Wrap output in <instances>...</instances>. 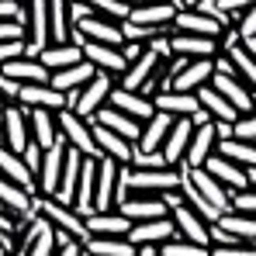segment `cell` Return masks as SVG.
I'll use <instances>...</instances> for the list:
<instances>
[{"label": "cell", "mask_w": 256, "mask_h": 256, "mask_svg": "<svg viewBox=\"0 0 256 256\" xmlns=\"http://www.w3.org/2000/svg\"><path fill=\"white\" fill-rule=\"evenodd\" d=\"M160 256H212V250L176 236V239H170V242H163V246H160Z\"/></svg>", "instance_id": "ab89813d"}, {"label": "cell", "mask_w": 256, "mask_h": 256, "mask_svg": "<svg viewBox=\"0 0 256 256\" xmlns=\"http://www.w3.org/2000/svg\"><path fill=\"white\" fill-rule=\"evenodd\" d=\"M4 104H7V97H0V111H4Z\"/></svg>", "instance_id": "91938a15"}, {"label": "cell", "mask_w": 256, "mask_h": 256, "mask_svg": "<svg viewBox=\"0 0 256 256\" xmlns=\"http://www.w3.org/2000/svg\"><path fill=\"white\" fill-rule=\"evenodd\" d=\"M212 256H256L253 242H236V246H212Z\"/></svg>", "instance_id": "7dc6e473"}, {"label": "cell", "mask_w": 256, "mask_h": 256, "mask_svg": "<svg viewBox=\"0 0 256 256\" xmlns=\"http://www.w3.org/2000/svg\"><path fill=\"white\" fill-rule=\"evenodd\" d=\"M70 42H76L84 48V59H90L97 70H104V73H114V76H122L128 70V59L122 56V48L118 45H104V42H90L80 28H73V35H70Z\"/></svg>", "instance_id": "7a4b0ae2"}, {"label": "cell", "mask_w": 256, "mask_h": 256, "mask_svg": "<svg viewBox=\"0 0 256 256\" xmlns=\"http://www.w3.org/2000/svg\"><path fill=\"white\" fill-rule=\"evenodd\" d=\"M198 7H201V10H208V14H214V7H218V0H201Z\"/></svg>", "instance_id": "9f6ffc18"}, {"label": "cell", "mask_w": 256, "mask_h": 256, "mask_svg": "<svg viewBox=\"0 0 256 256\" xmlns=\"http://www.w3.org/2000/svg\"><path fill=\"white\" fill-rule=\"evenodd\" d=\"M176 10H180V0H146V4L132 7L128 21H135V24H149V28H173Z\"/></svg>", "instance_id": "4fadbf2b"}, {"label": "cell", "mask_w": 256, "mask_h": 256, "mask_svg": "<svg viewBox=\"0 0 256 256\" xmlns=\"http://www.w3.org/2000/svg\"><path fill=\"white\" fill-rule=\"evenodd\" d=\"M56 256H84V242L80 239H73V242H66V246H59Z\"/></svg>", "instance_id": "f5cc1de1"}, {"label": "cell", "mask_w": 256, "mask_h": 256, "mask_svg": "<svg viewBox=\"0 0 256 256\" xmlns=\"http://www.w3.org/2000/svg\"><path fill=\"white\" fill-rule=\"evenodd\" d=\"M10 38H24V24L14 18H4L0 21V42H10Z\"/></svg>", "instance_id": "c3c4849f"}, {"label": "cell", "mask_w": 256, "mask_h": 256, "mask_svg": "<svg viewBox=\"0 0 256 256\" xmlns=\"http://www.w3.org/2000/svg\"><path fill=\"white\" fill-rule=\"evenodd\" d=\"M56 125H59V135L84 156H100L97 152V142H94V132H90V118H80L73 108H62L56 111Z\"/></svg>", "instance_id": "3957f363"}, {"label": "cell", "mask_w": 256, "mask_h": 256, "mask_svg": "<svg viewBox=\"0 0 256 256\" xmlns=\"http://www.w3.org/2000/svg\"><path fill=\"white\" fill-rule=\"evenodd\" d=\"M21 14H24V0H0V21L4 18L21 21Z\"/></svg>", "instance_id": "f907efd6"}, {"label": "cell", "mask_w": 256, "mask_h": 256, "mask_svg": "<svg viewBox=\"0 0 256 256\" xmlns=\"http://www.w3.org/2000/svg\"><path fill=\"white\" fill-rule=\"evenodd\" d=\"M94 194H97V156H84L80 163V184H76V198H73V208L84 214L94 212Z\"/></svg>", "instance_id": "4316f807"}, {"label": "cell", "mask_w": 256, "mask_h": 256, "mask_svg": "<svg viewBox=\"0 0 256 256\" xmlns=\"http://www.w3.org/2000/svg\"><path fill=\"white\" fill-rule=\"evenodd\" d=\"M18 56H24V38L0 42V66H4V62H10V59H18Z\"/></svg>", "instance_id": "681fc988"}, {"label": "cell", "mask_w": 256, "mask_h": 256, "mask_svg": "<svg viewBox=\"0 0 256 256\" xmlns=\"http://www.w3.org/2000/svg\"><path fill=\"white\" fill-rule=\"evenodd\" d=\"M0 176H7V180L21 184L28 194H38V184H35L32 170L24 166V156H21V152H14V149H10V146H4V142H0Z\"/></svg>", "instance_id": "d4e9b609"}, {"label": "cell", "mask_w": 256, "mask_h": 256, "mask_svg": "<svg viewBox=\"0 0 256 256\" xmlns=\"http://www.w3.org/2000/svg\"><path fill=\"white\" fill-rule=\"evenodd\" d=\"M152 104H156V111H166L173 118H194L201 111L198 94H180V90H160V94H152Z\"/></svg>", "instance_id": "cb8c5ba5"}, {"label": "cell", "mask_w": 256, "mask_h": 256, "mask_svg": "<svg viewBox=\"0 0 256 256\" xmlns=\"http://www.w3.org/2000/svg\"><path fill=\"white\" fill-rule=\"evenodd\" d=\"M94 122L114 128L118 135H125L128 142H138V135H142V122H138V118H132V114H125V111H118L114 104H104V108L94 114Z\"/></svg>", "instance_id": "4dcf8cb0"}, {"label": "cell", "mask_w": 256, "mask_h": 256, "mask_svg": "<svg viewBox=\"0 0 256 256\" xmlns=\"http://www.w3.org/2000/svg\"><path fill=\"white\" fill-rule=\"evenodd\" d=\"M214 225H222L228 236H236V239L253 242V246H256V214H246V212L228 208V212H222V218H218Z\"/></svg>", "instance_id": "e575fe53"}, {"label": "cell", "mask_w": 256, "mask_h": 256, "mask_svg": "<svg viewBox=\"0 0 256 256\" xmlns=\"http://www.w3.org/2000/svg\"><path fill=\"white\" fill-rule=\"evenodd\" d=\"M118 173H122V163H118V160L97 156V194H94V212H111V208H114Z\"/></svg>", "instance_id": "7c38bea8"}, {"label": "cell", "mask_w": 256, "mask_h": 256, "mask_svg": "<svg viewBox=\"0 0 256 256\" xmlns=\"http://www.w3.org/2000/svg\"><path fill=\"white\" fill-rule=\"evenodd\" d=\"M132 166L135 170H163V166H173V163L163 156V149H135Z\"/></svg>", "instance_id": "60d3db41"}, {"label": "cell", "mask_w": 256, "mask_h": 256, "mask_svg": "<svg viewBox=\"0 0 256 256\" xmlns=\"http://www.w3.org/2000/svg\"><path fill=\"white\" fill-rule=\"evenodd\" d=\"M10 80H18V84H48L52 80V70L45 66L42 59H35V56H18V59H10V62H4L0 66Z\"/></svg>", "instance_id": "7402d4cb"}, {"label": "cell", "mask_w": 256, "mask_h": 256, "mask_svg": "<svg viewBox=\"0 0 256 256\" xmlns=\"http://www.w3.org/2000/svg\"><path fill=\"white\" fill-rule=\"evenodd\" d=\"M166 62V56L160 52V48H152V45H146V52L138 56V59H132L128 62V70L118 76V86H125V90H142V84L160 70Z\"/></svg>", "instance_id": "8fae6325"}, {"label": "cell", "mask_w": 256, "mask_h": 256, "mask_svg": "<svg viewBox=\"0 0 256 256\" xmlns=\"http://www.w3.org/2000/svg\"><path fill=\"white\" fill-rule=\"evenodd\" d=\"M190 135H194V122L190 118H173V128H170V135H166V142H163V156L170 160L173 166L184 163V152L190 146Z\"/></svg>", "instance_id": "f546056e"}, {"label": "cell", "mask_w": 256, "mask_h": 256, "mask_svg": "<svg viewBox=\"0 0 256 256\" xmlns=\"http://www.w3.org/2000/svg\"><path fill=\"white\" fill-rule=\"evenodd\" d=\"M24 166L32 170V176H38V170H42V156H45V149L35 142V138H28V146H24Z\"/></svg>", "instance_id": "ee69618b"}, {"label": "cell", "mask_w": 256, "mask_h": 256, "mask_svg": "<svg viewBox=\"0 0 256 256\" xmlns=\"http://www.w3.org/2000/svg\"><path fill=\"white\" fill-rule=\"evenodd\" d=\"M18 104H24V108L62 111V108H70V94H66V90H56L52 84H21V90H18Z\"/></svg>", "instance_id": "5bb4252c"}, {"label": "cell", "mask_w": 256, "mask_h": 256, "mask_svg": "<svg viewBox=\"0 0 256 256\" xmlns=\"http://www.w3.org/2000/svg\"><path fill=\"white\" fill-rule=\"evenodd\" d=\"M180 166H184V163H180ZM184 173L190 176V184H194V187L212 201L218 212H228V208H232V190H228L218 176H212L204 166H184Z\"/></svg>", "instance_id": "e0dca14e"}, {"label": "cell", "mask_w": 256, "mask_h": 256, "mask_svg": "<svg viewBox=\"0 0 256 256\" xmlns=\"http://www.w3.org/2000/svg\"><path fill=\"white\" fill-rule=\"evenodd\" d=\"M42 214L56 225V228L70 232L73 239H80V242L90 239V232H86V218L76 212L73 204H62V201H56V198H42Z\"/></svg>", "instance_id": "5b68a950"}, {"label": "cell", "mask_w": 256, "mask_h": 256, "mask_svg": "<svg viewBox=\"0 0 256 256\" xmlns=\"http://www.w3.org/2000/svg\"><path fill=\"white\" fill-rule=\"evenodd\" d=\"M173 56H190V59H214L222 52V35H190V32H170Z\"/></svg>", "instance_id": "9c48e42d"}, {"label": "cell", "mask_w": 256, "mask_h": 256, "mask_svg": "<svg viewBox=\"0 0 256 256\" xmlns=\"http://www.w3.org/2000/svg\"><path fill=\"white\" fill-rule=\"evenodd\" d=\"M170 128H173V114L156 111L149 122H142V135H138L135 149H163V142H166Z\"/></svg>", "instance_id": "d6a6232c"}, {"label": "cell", "mask_w": 256, "mask_h": 256, "mask_svg": "<svg viewBox=\"0 0 256 256\" xmlns=\"http://www.w3.org/2000/svg\"><path fill=\"white\" fill-rule=\"evenodd\" d=\"M218 149V125L214 118L194 125V135H190V146L184 152V166H204V160Z\"/></svg>", "instance_id": "9a60e30c"}, {"label": "cell", "mask_w": 256, "mask_h": 256, "mask_svg": "<svg viewBox=\"0 0 256 256\" xmlns=\"http://www.w3.org/2000/svg\"><path fill=\"white\" fill-rule=\"evenodd\" d=\"M94 73H97V66H94L90 59H80V62H73V66H66V70H56L48 84L56 86V90H66V94H70V90H80L84 84H90Z\"/></svg>", "instance_id": "1f68e13d"}, {"label": "cell", "mask_w": 256, "mask_h": 256, "mask_svg": "<svg viewBox=\"0 0 256 256\" xmlns=\"http://www.w3.org/2000/svg\"><path fill=\"white\" fill-rule=\"evenodd\" d=\"M214 152H222V156H228L232 163H239V166H256V142H246V138H236V135H228V138H218V149Z\"/></svg>", "instance_id": "f35d334b"}, {"label": "cell", "mask_w": 256, "mask_h": 256, "mask_svg": "<svg viewBox=\"0 0 256 256\" xmlns=\"http://www.w3.org/2000/svg\"><path fill=\"white\" fill-rule=\"evenodd\" d=\"M232 135H236V138H246V142H256V111L239 114V118L232 122Z\"/></svg>", "instance_id": "7bdbcfd3"}, {"label": "cell", "mask_w": 256, "mask_h": 256, "mask_svg": "<svg viewBox=\"0 0 256 256\" xmlns=\"http://www.w3.org/2000/svg\"><path fill=\"white\" fill-rule=\"evenodd\" d=\"M76 28L84 32L90 42H104V45H122V42H125V35H122V21H111V18L97 14V10L86 14Z\"/></svg>", "instance_id": "603a6c76"}, {"label": "cell", "mask_w": 256, "mask_h": 256, "mask_svg": "<svg viewBox=\"0 0 256 256\" xmlns=\"http://www.w3.org/2000/svg\"><path fill=\"white\" fill-rule=\"evenodd\" d=\"M38 59H42L45 66L56 73V70H66V66L80 62V59H84V48H80L76 42H62V45L52 42L48 48H42V56H38Z\"/></svg>", "instance_id": "8d00e7d4"}, {"label": "cell", "mask_w": 256, "mask_h": 256, "mask_svg": "<svg viewBox=\"0 0 256 256\" xmlns=\"http://www.w3.org/2000/svg\"><path fill=\"white\" fill-rule=\"evenodd\" d=\"M214 73V59H190L176 76L170 80V90H180V94H198L204 84H212Z\"/></svg>", "instance_id": "d6986e66"}, {"label": "cell", "mask_w": 256, "mask_h": 256, "mask_svg": "<svg viewBox=\"0 0 256 256\" xmlns=\"http://www.w3.org/2000/svg\"><path fill=\"white\" fill-rule=\"evenodd\" d=\"M128 239L135 242V246H163V242H170L176 239V225H173V218H149V222H132V228H128Z\"/></svg>", "instance_id": "2e32d148"}, {"label": "cell", "mask_w": 256, "mask_h": 256, "mask_svg": "<svg viewBox=\"0 0 256 256\" xmlns=\"http://www.w3.org/2000/svg\"><path fill=\"white\" fill-rule=\"evenodd\" d=\"M84 256H90V253H86V250H84Z\"/></svg>", "instance_id": "be15d7a7"}, {"label": "cell", "mask_w": 256, "mask_h": 256, "mask_svg": "<svg viewBox=\"0 0 256 256\" xmlns=\"http://www.w3.org/2000/svg\"><path fill=\"white\" fill-rule=\"evenodd\" d=\"M90 132H94V142H97V152H100V156H111V160H118L122 166L132 163L135 142H128L125 135H118L114 128L100 125V122H94V118H90Z\"/></svg>", "instance_id": "30bf717a"}, {"label": "cell", "mask_w": 256, "mask_h": 256, "mask_svg": "<svg viewBox=\"0 0 256 256\" xmlns=\"http://www.w3.org/2000/svg\"><path fill=\"white\" fill-rule=\"evenodd\" d=\"M228 24L218 18V14H208L201 7H180L176 18H173V32H190V35H212L218 38Z\"/></svg>", "instance_id": "ba28073f"}, {"label": "cell", "mask_w": 256, "mask_h": 256, "mask_svg": "<svg viewBox=\"0 0 256 256\" xmlns=\"http://www.w3.org/2000/svg\"><path fill=\"white\" fill-rule=\"evenodd\" d=\"M28 132H32V138H35L42 149L56 146V138H59L56 111H48V108H28Z\"/></svg>", "instance_id": "f1b7e54d"}, {"label": "cell", "mask_w": 256, "mask_h": 256, "mask_svg": "<svg viewBox=\"0 0 256 256\" xmlns=\"http://www.w3.org/2000/svg\"><path fill=\"white\" fill-rule=\"evenodd\" d=\"M108 104H114L118 111H125V114L138 118V122H149V118L156 114L152 97H146V94H138V90H125V86H118V84H114V90H111Z\"/></svg>", "instance_id": "44dd1931"}, {"label": "cell", "mask_w": 256, "mask_h": 256, "mask_svg": "<svg viewBox=\"0 0 256 256\" xmlns=\"http://www.w3.org/2000/svg\"><path fill=\"white\" fill-rule=\"evenodd\" d=\"M118 48H122V56H125L128 62H132V59H138V56L146 52V42H132V38H125V42L118 45Z\"/></svg>", "instance_id": "816d5d0a"}, {"label": "cell", "mask_w": 256, "mask_h": 256, "mask_svg": "<svg viewBox=\"0 0 256 256\" xmlns=\"http://www.w3.org/2000/svg\"><path fill=\"white\" fill-rule=\"evenodd\" d=\"M236 28H239V38H242V42L256 35V4L242 10V18H239V24H236Z\"/></svg>", "instance_id": "bcb514c9"}, {"label": "cell", "mask_w": 256, "mask_h": 256, "mask_svg": "<svg viewBox=\"0 0 256 256\" xmlns=\"http://www.w3.org/2000/svg\"><path fill=\"white\" fill-rule=\"evenodd\" d=\"M32 198H35V194H28L21 184H14V180L0 176V204L14 214V218H21V214L32 208Z\"/></svg>", "instance_id": "74e56055"}, {"label": "cell", "mask_w": 256, "mask_h": 256, "mask_svg": "<svg viewBox=\"0 0 256 256\" xmlns=\"http://www.w3.org/2000/svg\"><path fill=\"white\" fill-rule=\"evenodd\" d=\"M0 125H4V146H10L14 152H24L32 132H28V108L18 100H7L0 111Z\"/></svg>", "instance_id": "277c9868"}, {"label": "cell", "mask_w": 256, "mask_h": 256, "mask_svg": "<svg viewBox=\"0 0 256 256\" xmlns=\"http://www.w3.org/2000/svg\"><path fill=\"white\" fill-rule=\"evenodd\" d=\"M122 4H128V7H138V4H146V0H122Z\"/></svg>", "instance_id": "680465c9"}, {"label": "cell", "mask_w": 256, "mask_h": 256, "mask_svg": "<svg viewBox=\"0 0 256 256\" xmlns=\"http://www.w3.org/2000/svg\"><path fill=\"white\" fill-rule=\"evenodd\" d=\"M84 250L90 256H135V242L128 236H90L84 242Z\"/></svg>", "instance_id": "836d02e7"}, {"label": "cell", "mask_w": 256, "mask_h": 256, "mask_svg": "<svg viewBox=\"0 0 256 256\" xmlns=\"http://www.w3.org/2000/svg\"><path fill=\"white\" fill-rule=\"evenodd\" d=\"M0 142H4V125H0Z\"/></svg>", "instance_id": "6125c7cd"}, {"label": "cell", "mask_w": 256, "mask_h": 256, "mask_svg": "<svg viewBox=\"0 0 256 256\" xmlns=\"http://www.w3.org/2000/svg\"><path fill=\"white\" fill-rule=\"evenodd\" d=\"M128 228H132V218L122 214L118 208L86 214V232L90 236H128Z\"/></svg>", "instance_id": "83f0119b"}, {"label": "cell", "mask_w": 256, "mask_h": 256, "mask_svg": "<svg viewBox=\"0 0 256 256\" xmlns=\"http://www.w3.org/2000/svg\"><path fill=\"white\" fill-rule=\"evenodd\" d=\"M0 232H21L18 228V218L10 212H4V208H0Z\"/></svg>", "instance_id": "db71d44e"}, {"label": "cell", "mask_w": 256, "mask_h": 256, "mask_svg": "<svg viewBox=\"0 0 256 256\" xmlns=\"http://www.w3.org/2000/svg\"><path fill=\"white\" fill-rule=\"evenodd\" d=\"M114 84H118V76H114V73L97 70V73H94V80L76 90V97H73V111H76L80 118H94V114L108 104V97H111Z\"/></svg>", "instance_id": "6da1fadb"}, {"label": "cell", "mask_w": 256, "mask_h": 256, "mask_svg": "<svg viewBox=\"0 0 256 256\" xmlns=\"http://www.w3.org/2000/svg\"><path fill=\"white\" fill-rule=\"evenodd\" d=\"M66 149H70V142L59 135L56 138V146H48L42 156V170L35 176V184H38V194L42 198H52L56 190H59V176H62V163H66Z\"/></svg>", "instance_id": "52a82bcc"}, {"label": "cell", "mask_w": 256, "mask_h": 256, "mask_svg": "<svg viewBox=\"0 0 256 256\" xmlns=\"http://www.w3.org/2000/svg\"><path fill=\"white\" fill-rule=\"evenodd\" d=\"M118 212L128 214L132 222H149V218H166L170 204L160 194H128L125 201L118 204Z\"/></svg>", "instance_id": "ac0fdd59"}, {"label": "cell", "mask_w": 256, "mask_h": 256, "mask_svg": "<svg viewBox=\"0 0 256 256\" xmlns=\"http://www.w3.org/2000/svg\"><path fill=\"white\" fill-rule=\"evenodd\" d=\"M198 100H201V108L212 114L214 122H236V118H239V108H232V104H228V97H225V94H218L212 84H204L201 90H198Z\"/></svg>", "instance_id": "d590c367"}, {"label": "cell", "mask_w": 256, "mask_h": 256, "mask_svg": "<svg viewBox=\"0 0 256 256\" xmlns=\"http://www.w3.org/2000/svg\"><path fill=\"white\" fill-rule=\"evenodd\" d=\"M232 208H236V212H246V214H256V187L236 190V194H232Z\"/></svg>", "instance_id": "f6af8a7d"}, {"label": "cell", "mask_w": 256, "mask_h": 256, "mask_svg": "<svg viewBox=\"0 0 256 256\" xmlns=\"http://www.w3.org/2000/svg\"><path fill=\"white\" fill-rule=\"evenodd\" d=\"M256 0H218V7H214V14L225 21V24H239V18H242V10L246 7H253Z\"/></svg>", "instance_id": "b9f144b4"}, {"label": "cell", "mask_w": 256, "mask_h": 256, "mask_svg": "<svg viewBox=\"0 0 256 256\" xmlns=\"http://www.w3.org/2000/svg\"><path fill=\"white\" fill-rule=\"evenodd\" d=\"M0 256H7V250H4V242H0Z\"/></svg>", "instance_id": "94428289"}, {"label": "cell", "mask_w": 256, "mask_h": 256, "mask_svg": "<svg viewBox=\"0 0 256 256\" xmlns=\"http://www.w3.org/2000/svg\"><path fill=\"white\" fill-rule=\"evenodd\" d=\"M201 0H180V7H198Z\"/></svg>", "instance_id": "6f0895ef"}, {"label": "cell", "mask_w": 256, "mask_h": 256, "mask_svg": "<svg viewBox=\"0 0 256 256\" xmlns=\"http://www.w3.org/2000/svg\"><path fill=\"white\" fill-rule=\"evenodd\" d=\"M24 236H28V256H56L59 242H56V225L48 218H35L32 225H24Z\"/></svg>", "instance_id": "484cf974"}, {"label": "cell", "mask_w": 256, "mask_h": 256, "mask_svg": "<svg viewBox=\"0 0 256 256\" xmlns=\"http://www.w3.org/2000/svg\"><path fill=\"white\" fill-rule=\"evenodd\" d=\"M170 218H173V225H176V236H180V239H190V242L212 250V222H204L187 201L176 204V208H170Z\"/></svg>", "instance_id": "8992f818"}, {"label": "cell", "mask_w": 256, "mask_h": 256, "mask_svg": "<svg viewBox=\"0 0 256 256\" xmlns=\"http://www.w3.org/2000/svg\"><path fill=\"white\" fill-rule=\"evenodd\" d=\"M135 256H160V246H149V242H146V246L135 250Z\"/></svg>", "instance_id": "11a10c76"}, {"label": "cell", "mask_w": 256, "mask_h": 256, "mask_svg": "<svg viewBox=\"0 0 256 256\" xmlns=\"http://www.w3.org/2000/svg\"><path fill=\"white\" fill-rule=\"evenodd\" d=\"M204 170L212 173V176H218V180H222L232 194L250 187V173H246V166L232 163V160H228V156H222V152H212V156L204 160Z\"/></svg>", "instance_id": "ffe728a7"}]
</instances>
